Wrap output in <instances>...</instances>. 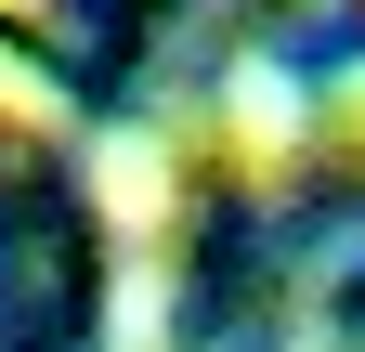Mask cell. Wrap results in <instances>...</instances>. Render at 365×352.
I'll use <instances>...</instances> for the list:
<instances>
[{
  "label": "cell",
  "mask_w": 365,
  "mask_h": 352,
  "mask_svg": "<svg viewBox=\"0 0 365 352\" xmlns=\"http://www.w3.org/2000/svg\"><path fill=\"white\" fill-rule=\"evenodd\" d=\"M105 196L144 222V209H157V157H144V144H130V157H105Z\"/></svg>",
  "instance_id": "obj_1"
}]
</instances>
